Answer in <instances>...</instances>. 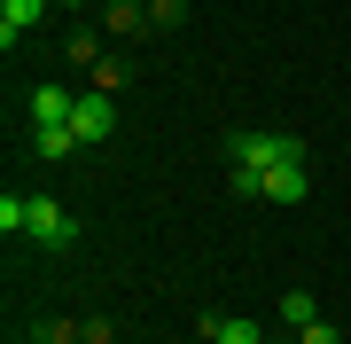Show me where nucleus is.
Masks as SVG:
<instances>
[{
	"label": "nucleus",
	"instance_id": "1",
	"mask_svg": "<svg viewBox=\"0 0 351 344\" xmlns=\"http://www.w3.org/2000/svg\"><path fill=\"white\" fill-rule=\"evenodd\" d=\"M281 165H304V141L289 133H234V188L242 196H265V172Z\"/></svg>",
	"mask_w": 351,
	"mask_h": 344
},
{
	"label": "nucleus",
	"instance_id": "2",
	"mask_svg": "<svg viewBox=\"0 0 351 344\" xmlns=\"http://www.w3.org/2000/svg\"><path fill=\"white\" fill-rule=\"evenodd\" d=\"M71 133H78V149H94V141H110V133H117V94H110V87L78 94V110H71Z\"/></svg>",
	"mask_w": 351,
	"mask_h": 344
},
{
	"label": "nucleus",
	"instance_id": "3",
	"mask_svg": "<svg viewBox=\"0 0 351 344\" xmlns=\"http://www.w3.org/2000/svg\"><path fill=\"white\" fill-rule=\"evenodd\" d=\"M24 235H32V242H47V251H63V242H71L78 227H71V211L55 204V196H32V219H24Z\"/></svg>",
	"mask_w": 351,
	"mask_h": 344
},
{
	"label": "nucleus",
	"instance_id": "4",
	"mask_svg": "<svg viewBox=\"0 0 351 344\" xmlns=\"http://www.w3.org/2000/svg\"><path fill=\"white\" fill-rule=\"evenodd\" d=\"M78 94L63 87V78H47V87H32V126H71Z\"/></svg>",
	"mask_w": 351,
	"mask_h": 344
},
{
	"label": "nucleus",
	"instance_id": "5",
	"mask_svg": "<svg viewBox=\"0 0 351 344\" xmlns=\"http://www.w3.org/2000/svg\"><path fill=\"white\" fill-rule=\"evenodd\" d=\"M39 16H47V0H0V39L16 47V39H24V32L39 24Z\"/></svg>",
	"mask_w": 351,
	"mask_h": 344
},
{
	"label": "nucleus",
	"instance_id": "6",
	"mask_svg": "<svg viewBox=\"0 0 351 344\" xmlns=\"http://www.w3.org/2000/svg\"><path fill=\"white\" fill-rule=\"evenodd\" d=\"M304 165H281V172H265V204H304Z\"/></svg>",
	"mask_w": 351,
	"mask_h": 344
},
{
	"label": "nucleus",
	"instance_id": "7",
	"mask_svg": "<svg viewBox=\"0 0 351 344\" xmlns=\"http://www.w3.org/2000/svg\"><path fill=\"white\" fill-rule=\"evenodd\" d=\"M32 149H39V165H63V157L78 149V133L71 126H32Z\"/></svg>",
	"mask_w": 351,
	"mask_h": 344
},
{
	"label": "nucleus",
	"instance_id": "8",
	"mask_svg": "<svg viewBox=\"0 0 351 344\" xmlns=\"http://www.w3.org/2000/svg\"><path fill=\"white\" fill-rule=\"evenodd\" d=\"M203 336H219V344H265L258 321H242V313H219V321H203Z\"/></svg>",
	"mask_w": 351,
	"mask_h": 344
},
{
	"label": "nucleus",
	"instance_id": "9",
	"mask_svg": "<svg viewBox=\"0 0 351 344\" xmlns=\"http://www.w3.org/2000/svg\"><path fill=\"white\" fill-rule=\"evenodd\" d=\"M281 321H289V329H304V321H320L313 290H289V297H281Z\"/></svg>",
	"mask_w": 351,
	"mask_h": 344
},
{
	"label": "nucleus",
	"instance_id": "10",
	"mask_svg": "<svg viewBox=\"0 0 351 344\" xmlns=\"http://www.w3.org/2000/svg\"><path fill=\"white\" fill-rule=\"evenodd\" d=\"M101 16H110V32H141V0H110Z\"/></svg>",
	"mask_w": 351,
	"mask_h": 344
},
{
	"label": "nucleus",
	"instance_id": "11",
	"mask_svg": "<svg viewBox=\"0 0 351 344\" xmlns=\"http://www.w3.org/2000/svg\"><path fill=\"white\" fill-rule=\"evenodd\" d=\"M149 24H156V32H172V24H180V0H149Z\"/></svg>",
	"mask_w": 351,
	"mask_h": 344
},
{
	"label": "nucleus",
	"instance_id": "12",
	"mask_svg": "<svg viewBox=\"0 0 351 344\" xmlns=\"http://www.w3.org/2000/svg\"><path fill=\"white\" fill-rule=\"evenodd\" d=\"M297 344H336V329H328V321H304V329H297Z\"/></svg>",
	"mask_w": 351,
	"mask_h": 344
},
{
	"label": "nucleus",
	"instance_id": "13",
	"mask_svg": "<svg viewBox=\"0 0 351 344\" xmlns=\"http://www.w3.org/2000/svg\"><path fill=\"white\" fill-rule=\"evenodd\" d=\"M71 8H78V0H71ZM94 8H110V0H94Z\"/></svg>",
	"mask_w": 351,
	"mask_h": 344
},
{
	"label": "nucleus",
	"instance_id": "14",
	"mask_svg": "<svg viewBox=\"0 0 351 344\" xmlns=\"http://www.w3.org/2000/svg\"><path fill=\"white\" fill-rule=\"evenodd\" d=\"M195 344H219V336H195Z\"/></svg>",
	"mask_w": 351,
	"mask_h": 344
}]
</instances>
